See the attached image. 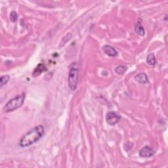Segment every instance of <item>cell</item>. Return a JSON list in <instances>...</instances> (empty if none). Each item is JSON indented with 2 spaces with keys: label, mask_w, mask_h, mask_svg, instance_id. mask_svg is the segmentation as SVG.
<instances>
[{
  "label": "cell",
  "mask_w": 168,
  "mask_h": 168,
  "mask_svg": "<svg viewBox=\"0 0 168 168\" xmlns=\"http://www.w3.org/2000/svg\"><path fill=\"white\" fill-rule=\"evenodd\" d=\"M25 93H23L21 95L16 96V97L9 100L7 102L5 107H3V111L5 112H10L14 111L20 107H22V105L24 103V101H25Z\"/></svg>",
  "instance_id": "cell-2"
},
{
  "label": "cell",
  "mask_w": 168,
  "mask_h": 168,
  "mask_svg": "<svg viewBox=\"0 0 168 168\" xmlns=\"http://www.w3.org/2000/svg\"><path fill=\"white\" fill-rule=\"evenodd\" d=\"M72 35L70 33H68L67 34L66 36H65L64 37H63V38L61 40V42H60V47H63L64 46L65 44H66L68 41H70L72 38Z\"/></svg>",
  "instance_id": "cell-12"
},
{
  "label": "cell",
  "mask_w": 168,
  "mask_h": 168,
  "mask_svg": "<svg viewBox=\"0 0 168 168\" xmlns=\"http://www.w3.org/2000/svg\"><path fill=\"white\" fill-rule=\"evenodd\" d=\"M127 70H128V67H127L126 66L119 65V66H118L115 68V72L118 74L121 75V74H123V73H125Z\"/></svg>",
  "instance_id": "cell-11"
},
{
  "label": "cell",
  "mask_w": 168,
  "mask_h": 168,
  "mask_svg": "<svg viewBox=\"0 0 168 168\" xmlns=\"http://www.w3.org/2000/svg\"><path fill=\"white\" fill-rule=\"evenodd\" d=\"M45 134V129L43 125H37L30 130L20 139L19 145L21 147H28L42 139Z\"/></svg>",
  "instance_id": "cell-1"
},
{
  "label": "cell",
  "mask_w": 168,
  "mask_h": 168,
  "mask_svg": "<svg viewBox=\"0 0 168 168\" xmlns=\"http://www.w3.org/2000/svg\"><path fill=\"white\" fill-rule=\"evenodd\" d=\"M45 70H46V67H45V66H44V64H40L33 72V76L34 77L38 76H40L41 73L43 72Z\"/></svg>",
  "instance_id": "cell-9"
},
{
  "label": "cell",
  "mask_w": 168,
  "mask_h": 168,
  "mask_svg": "<svg viewBox=\"0 0 168 168\" xmlns=\"http://www.w3.org/2000/svg\"><path fill=\"white\" fill-rule=\"evenodd\" d=\"M10 79V76L9 75H4L0 78V80H1V87H3V85H5L9 81Z\"/></svg>",
  "instance_id": "cell-13"
},
{
  "label": "cell",
  "mask_w": 168,
  "mask_h": 168,
  "mask_svg": "<svg viewBox=\"0 0 168 168\" xmlns=\"http://www.w3.org/2000/svg\"><path fill=\"white\" fill-rule=\"evenodd\" d=\"M135 80L140 84H145L149 82L148 76L145 73H139L135 76Z\"/></svg>",
  "instance_id": "cell-7"
},
{
  "label": "cell",
  "mask_w": 168,
  "mask_h": 168,
  "mask_svg": "<svg viewBox=\"0 0 168 168\" xmlns=\"http://www.w3.org/2000/svg\"><path fill=\"white\" fill-rule=\"evenodd\" d=\"M155 152L154 150L149 146H146L143 147L142 149L140 150L139 151V156L143 158H149L152 156Z\"/></svg>",
  "instance_id": "cell-5"
},
{
  "label": "cell",
  "mask_w": 168,
  "mask_h": 168,
  "mask_svg": "<svg viewBox=\"0 0 168 168\" xmlns=\"http://www.w3.org/2000/svg\"><path fill=\"white\" fill-rule=\"evenodd\" d=\"M17 19H18V15H17V13L15 11H13L10 13V19H11L13 22H15Z\"/></svg>",
  "instance_id": "cell-14"
},
{
  "label": "cell",
  "mask_w": 168,
  "mask_h": 168,
  "mask_svg": "<svg viewBox=\"0 0 168 168\" xmlns=\"http://www.w3.org/2000/svg\"><path fill=\"white\" fill-rule=\"evenodd\" d=\"M146 63L150 66H154L156 64V58L153 53H150L146 58Z\"/></svg>",
  "instance_id": "cell-10"
},
{
  "label": "cell",
  "mask_w": 168,
  "mask_h": 168,
  "mask_svg": "<svg viewBox=\"0 0 168 168\" xmlns=\"http://www.w3.org/2000/svg\"><path fill=\"white\" fill-rule=\"evenodd\" d=\"M102 50L104 52L108 55L109 57H116L117 56L118 52L114 47H112L111 46L108 45H105L102 47Z\"/></svg>",
  "instance_id": "cell-6"
},
{
  "label": "cell",
  "mask_w": 168,
  "mask_h": 168,
  "mask_svg": "<svg viewBox=\"0 0 168 168\" xmlns=\"http://www.w3.org/2000/svg\"><path fill=\"white\" fill-rule=\"evenodd\" d=\"M121 116L115 112H109L106 116V120L111 125H115L119 122Z\"/></svg>",
  "instance_id": "cell-4"
},
{
  "label": "cell",
  "mask_w": 168,
  "mask_h": 168,
  "mask_svg": "<svg viewBox=\"0 0 168 168\" xmlns=\"http://www.w3.org/2000/svg\"><path fill=\"white\" fill-rule=\"evenodd\" d=\"M79 76V70L76 68H72L68 74V85L72 91H74L76 89Z\"/></svg>",
  "instance_id": "cell-3"
},
{
  "label": "cell",
  "mask_w": 168,
  "mask_h": 168,
  "mask_svg": "<svg viewBox=\"0 0 168 168\" xmlns=\"http://www.w3.org/2000/svg\"><path fill=\"white\" fill-rule=\"evenodd\" d=\"M134 30H135V32L138 34V35H139L140 36H145V29H144L143 26H142L141 23H140V21H139L137 23V25L135 26Z\"/></svg>",
  "instance_id": "cell-8"
}]
</instances>
